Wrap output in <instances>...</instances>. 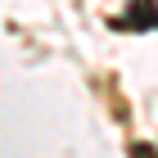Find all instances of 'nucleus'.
<instances>
[{"mask_svg":"<svg viewBox=\"0 0 158 158\" xmlns=\"http://www.w3.org/2000/svg\"><path fill=\"white\" fill-rule=\"evenodd\" d=\"M131 154H135V158H158V149H154V145H131Z\"/></svg>","mask_w":158,"mask_h":158,"instance_id":"f257e3e1","label":"nucleus"}]
</instances>
